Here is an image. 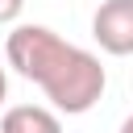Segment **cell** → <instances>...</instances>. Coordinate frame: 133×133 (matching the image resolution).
Segmentation results:
<instances>
[{
  "instance_id": "6da1fadb",
  "label": "cell",
  "mask_w": 133,
  "mask_h": 133,
  "mask_svg": "<svg viewBox=\"0 0 133 133\" xmlns=\"http://www.w3.org/2000/svg\"><path fill=\"white\" fill-rule=\"evenodd\" d=\"M8 62L17 66V75L33 79L46 100L66 112V116H79L87 112L100 96H104V66L91 50H79L71 42H62L54 29L46 25H17L8 33Z\"/></svg>"
},
{
  "instance_id": "7a4b0ae2",
  "label": "cell",
  "mask_w": 133,
  "mask_h": 133,
  "mask_svg": "<svg viewBox=\"0 0 133 133\" xmlns=\"http://www.w3.org/2000/svg\"><path fill=\"white\" fill-rule=\"evenodd\" d=\"M91 37L104 54L129 58L133 54V0H104L91 17Z\"/></svg>"
},
{
  "instance_id": "3957f363",
  "label": "cell",
  "mask_w": 133,
  "mask_h": 133,
  "mask_svg": "<svg viewBox=\"0 0 133 133\" xmlns=\"http://www.w3.org/2000/svg\"><path fill=\"white\" fill-rule=\"evenodd\" d=\"M0 133H62V121H58V112H50L42 104H17L4 112Z\"/></svg>"
},
{
  "instance_id": "277c9868",
  "label": "cell",
  "mask_w": 133,
  "mask_h": 133,
  "mask_svg": "<svg viewBox=\"0 0 133 133\" xmlns=\"http://www.w3.org/2000/svg\"><path fill=\"white\" fill-rule=\"evenodd\" d=\"M21 8H25V0H0V25L17 21V17H21Z\"/></svg>"
},
{
  "instance_id": "5b68a950",
  "label": "cell",
  "mask_w": 133,
  "mask_h": 133,
  "mask_svg": "<svg viewBox=\"0 0 133 133\" xmlns=\"http://www.w3.org/2000/svg\"><path fill=\"white\" fill-rule=\"evenodd\" d=\"M4 96H8V75H4V66H0V104H4Z\"/></svg>"
},
{
  "instance_id": "8992f818",
  "label": "cell",
  "mask_w": 133,
  "mask_h": 133,
  "mask_svg": "<svg viewBox=\"0 0 133 133\" xmlns=\"http://www.w3.org/2000/svg\"><path fill=\"white\" fill-rule=\"evenodd\" d=\"M121 133H133V116H125V125H121Z\"/></svg>"
}]
</instances>
